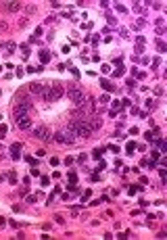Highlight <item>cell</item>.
Instances as JSON below:
<instances>
[{"instance_id":"cell-1","label":"cell","mask_w":167,"mask_h":240,"mask_svg":"<svg viewBox=\"0 0 167 240\" xmlns=\"http://www.w3.org/2000/svg\"><path fill=\"white\" fill-rule=\"evenodd\" d=\"M71 127L75 130L77 138H90V134H92V130H90V125H88L86 117L84 119H73L71 121Z\"/></svg>"},{"instance_id":"cell-2","label":"cell","mask_w":167,"mask_h":240,"mask_svg":"<svg viewBox=\"0 0 167 240\" xmlns=\"http://www.w3.org/2000/svg\"><path fill=\"white\" fill-rule=\"evenodd\" d=\"M63 94H65V90H63V88H61L59 84H55L52 88H44V92H42V98L46 100V102H55V100H59Z\"/></svg>"},{"instance_id":"cell-3","label":"cell","mask_w":167,"mask_h":240,"mask_svg":"<svg viewBox=\"0 0 167 240\" xmlns=\"http://www.w3.org/2000/svg\"><path fill=\"white\" fill-rule=\"evenodd\" d=\"M31 106H33V104H31L29 100H21L19 104L15 106V111H13V115H15V119H17V117H25V115H29V111H31Z\"/></svg>"},{"instance_id":"cell-4","label":"cell","mask_w":167,"mask_h":240,"mask_svg":"<svg viewBox=\"0 0 167 240\" xmlns=\"http://www.w3.org/2000/svg\"><path fill=\"white\" fill-rule=\"evenodd\" d=\"M2 8L6 13H19L23 8V2H17V0H6V2H2Z\"/></svg>"},{"instance_id":"cell-5","label":"cell","mask_w":167,"mask_h":240,"mask_svg":"<svg viewBox=\"0 0 167 240\" xmlns=\"http://www.w3.org/2000/svg\"><path fill=\"white\" fill-rule=\"evenodd\" d=\"M33 138H38V140H42V142H50V140H52V138H50V132L44 127V125H40V127L33 130Z\"/></svg>"},{"instance_id":"cell-6","label":"cell","mask_w":167,"mask_h":240,"mask_svg":"<svg viewBox=\"0 0 167 240\" xmlns=\"http://www.w3.org/2000/svg\"><path fill=\"white\" fill-rule=\"evenodd\" d=\"M67 98H69V100H73V102L77 104V102L84 98V92L80 90V88H75V86H73V88H69V90H67Z\"/></svg>"},{"instance_id":"cell-7","label":"cell","mask_w":167,"mask_h":240,"mask_svg":"<svg viewBox=\"0 0 167 240\" xmlns=\"http://www.w3.org/2000/svg\"><path fill=\"white\" fill-rule=\"evenodd\" d=\"M17 127H21V130H29V127H31V119H29V115H25V117H17Z\"/></svg>"},{"instance_id":"cell-8","label":"cell","mask_w":167,"mask_h":240,"mask_svg":"<svg viewBox=\"0 0 167 240\" xmlns=\"http://www.w3.org/2000/svg\"><path fill=\"white\" fill-rule=\"evenodd\" d=\"M27 90H29V94H42L44 92V84L42 82H33V84L27 86Z\"/></svg>"},{"instance_id":"cell-9","label":"cell","mask_w":167,"mask_h":240,"mask_svg":"<svg viewBox=\"0 0 167 240\" xmlns=\"http://www.w3.org/2000/svg\"><path fill=\"white\" fill-rule=\"evenodd\" d=\"M88 125H90V130L94 132V130H98V127L102 125V121H100V119H96V117H92L90 121H88Z\"/></svg>"},{"instance_id":"cell-10","label":"cell","mask_w":167,"mask_h":240,"mask_svg":"<svg viewBox=\"0 0 167 240\" xmlns=\"http://www.w3.org/2000/svg\"><path fill=\"white\" fill-rule=\"evenodd\" d=\"M19 153H21V144H13V146H11V157H13V159H19V157H21Z\"/></svg>"},{"instance_id":"cell-11","label":"cell","mask_w":167,"mask_h":240,"mask_svg":"<svg viewBox=\"0 0 167 240\" xmlns=\"http://www.w3.org/2000/svg\"><path fill=\"white\" fill-rule=\"evenodd\" d=\"M40 61H42V65H44V63H48V61H50V55H48L46 50H42V52H40Z\"/></svg>"},{"instance_id":"cell-12","label":"cell","mask_w":167,"mask_h":240,"mask_svg":"<svg viewBox=\"0 0 167 240\" xmlns=\"http://www.w3.org/2000/svg\"><path fill=\"white\" fill-rule=\"evenodd\" d=\"M55 140H57V142H61V144H67V138H65L63 132H59V134L55 136Z\"/></svg>"},{"instance_id":"cell-13","label":"cell","mask_w":167,"mask_h":240,"mask_svg":"<svg viewBox=\"0 0 167 240\" xmlns=\"http://www.w3.org/2000/svg\"><path fill=\"white\" fill-rule=\"evenodd\" d=\"M134 11H136V13H144L146 6H142V2H134Z\"/></svg>"},{"instance_id":"cell-14","label":"cell","mask_w":167,"mask_h":240,"mask_svg":"<svg viewBox=\"0 0 167 240\" xmlns=\"http://www.w3.org/2000/svg\"><path fill=\"white\" fill-rule=\"evenodd\" d=\"M157 48H159V52H165V50H167V46H165L163 40H157Z\"/></svg>"},{"instance_id":"cell-15","label":"cell","mask_w":167,"mask_h":240,"mask_svg":"<svg viewBox=\"0 0 167 240\" xmlns=\"http://www.w3.org/2000/svg\"><path fill=\"white\" fill-rule=\"evenodd\" d=\"M146 109H148V111H155V109H157V102H155V100H146Z\"/></svg>"},{"instance_id":"cell-16","label":"cell","mask_w":167,"mask_h":240,"mask_svg":"<svg viewBox=\"0 0 167 240\" xmlns=\"http://www.w3.org/2000/svg\"><path fill=\"white\" fill-rule=\"evenodd\" d=\"M0 31H8V23L4 19H0Z\"/></svg>"},{"instance_id":"cell-17","label":"cell","mask_w":167,"mask_h":240,"mask_svg":"<svg viewBox=\"0 0 167 240\" xmlns=\"http://www.w3.org/2000/svg\"><path fill=\"white\" fill-rule=\"evenodd\" d=\"M119 35H121V38H130V31L125 27H119Z\"/></svg>"},{"instance_id":"cell-18","label":"cell","mask_w":167,"mask_h":240,"mask_svg":"<svg viewBox=\"0 0 167 240\" xmlns=\"http://www.w3.org/2000/svg\"><path fill=\"white\" fill-rule=\"evenodd\" d=\"M25 13H27V15H31V13H36V6H33V4H29V6H25Z\"/></svg>"},{"instance_id":"cell-19","label":"cell","mask_w":167,"mask_h":240,"mask_svg":"<svg viewBox=\"0 0 167 240\" xmlns=\"http://www.w3.org/2000/svg\"><path fill=\"white\" fill-rule=\"evenodd\" d=\"M119 109H121V102H119V100H115V102H113V113H117Z\"/></svg>"},{"instance_id":"cell-20","label":"cell","mask_w":167,"mask_h":240,"mask_svg":"<svg viewBox=\"0 0 167 240\" xmlns=\"http://www.w3.org/2000/svg\"><path fill=\"white\" fill-rule=\"evenodd\" d=\"M113 75L119 77V75H123V67H117V71H113Z\"/></svg>"},{"instance_id":"cell-21","label":"cell","mask_w":167,"mask_h":240,"mask_svg":"<svg viewBox=\"0 0 167 240\" xmlns=\"http://www.w3.org/2000/svg\"><path fill=\"white\" fill-rule=\"evenodd\" d=\"M27 21H29L27 17H23V19H19V27H25V25H27Z\"/></svg>"},{"instance_id":"cell-22","label":"cell","mask_w":167,"mask_h":240,"mask_svg":"<svg viewBox=\"0 0 167 240\" xmlns=\"http://www.w3.org/2000/svg\"><path fill=\"white\" fill-rule=\"evenodd\" d=\"M100 155H102V148H96L92 157H94V159H100Z\"/></svg>"},{"instance_id":"cell-23","label":"cell","mask_w":167,"mask_h":240,"mask_svg":"<svg viewBox=\"0 0 167 240\" xmlns=\"http://www.w3.org/2000/svg\"><path fill=\"white\" fill-rule=\"evenodd\" d=\"M153 4V8H157V11H161V8H163V2H151Z\"/></svg>"},{"instance_id":"cell-24","label":"cell","mask_w":167,"mask_h":240,"mask_svg":"<svg viewBox=\"0 0 167 240\" xmlns=\"http://www.w3.org/2000/svg\"><path fill=\"white\" fill-rule=\"evenodd\" d=\"M144 25H146V19H144V17H140V19H138V27H144Z\"/></svg>"},{"instance_id":"cell-25","label":"cell","mask_w":167,"mask_h":240,"mask_svg":"<svg viewBox=\"0 0 167 240\" xmlns=\"http://www.w3.org/2000/svg\"><path fill=\"white\" fill-rule=\"evenodd\" d=\"M55 221H57V224H65V219H63V215H55Z\"/></svg>"},{"instance_id":"cell-26","label":"cell","mask_w":167,"mask_h":240,"mask_svg":"<svg viewBox=\"0 0 167 240\" xmlns=\"http://www.w3.org/2000/svg\"><path fill=\"white\" fill-rule=\"evenodd\" d=\"M36 200H38L36 194H29V196H27V202H36Z\"/></svg>"},{"instance_id":"cell-27","label":"cell","mask_w":167,"mask_h":240,"mask_svg":"<svg viewBox=\"0 0 167 240\" xmlns=\"http://www.w3.org/2000/svg\"><path fill=\"white\" fill-rule=\"evenodd\" d=\"M134 148H136V144H134V142H130V144H127V153H134Z\"/></svg>"},{"instance_id":"cell-28","label":"cell","mask_w":167,"mask_h":240,"mask_svg":"<svg viewBox=\"0 0 167 240\" xmlns=\"http://www.w3.org/2000/svg\"><path fill=\"white\" fill-rule=\"evenodd\" d=\"M75 180H77V175H75V173H69V182L75 184Z\"/></svg>"},{"instance_id":"cell-29","label":"cell","mask_w":167,"mask_h":240,"mask_svg":"<svg viewBox=\"0 0 167 240\" xmlns=\"http://www.w3.org/2000/svg\"><path fill=\"white\" fill-rule=\"evenodd\" d=\"M117 11H119V13H127V8H125V6H121V4H117Z\"/></svg>"},{"instance_id":"cell-30","label":"cell","mask_w":167,"mask_h":240,"mask_svg":"<svg viewBox=\"0 0 167 240\" xmlns=\"http://www.w3.org/2000/svg\"><path fill=\"white\" fill-rule=\"evenodd\" d=\"M4 224H6V219H4V217H0V228H2Z\"/></svg>"},{"instance_id":"cell-31","label":"cell","mask_w":167,"mask_h":240,"mask_svg":"<svg viewBox=\"0 0 167 240\" xmlns=\"http://www.w3.org/2000/svg\"><path fill=\"white\" fill-rule=\"evenodd\" d=\"M0 121H2V115H0Z\"/></svg>"}]
</instances>
